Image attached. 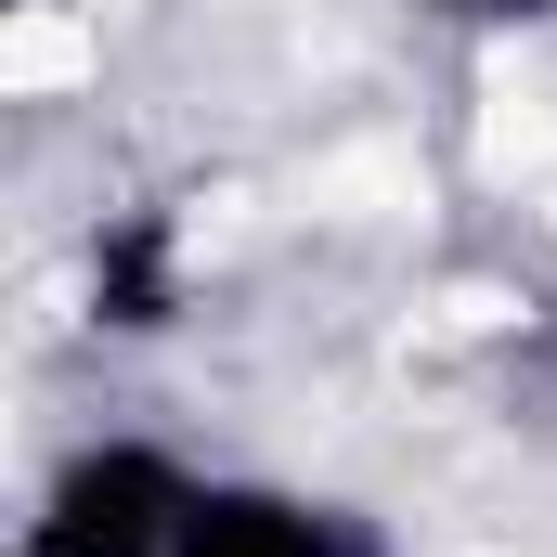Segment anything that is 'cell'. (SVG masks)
Returning <instances> with one entry per match:
<instances>
[{
    "label": "cell",
    "instance_id": "obj_4",
    "mask_svg": "<svg viewBox=\"0 0 557 557\" xmlns=\"http://www.w3.org/2000/svg\"><path fill=\"white\" fill-rule=\"evenodd\" d=\"M454 39H545L557 26V0H428Z\"/></svg>",
    "mask_w": 557,
    "mask_h": 557
},
{
    "label": "cell",
    "instance_id": "obj_2",
    "mask_svg": "<svg viewBox=\"0 0 557 557\" xmlns=\"http://www.w3.org/2000/svg\"><path fill=\"white\" fill-rule=\"evenodd\" d=\"M182 557H403V545L363 493H324V480H285V467H208Z\"/></svg>",
    "mask_w": 557,
    "mask_h": 557
},
{
    "label": "cell",
    "instance_id": "obj_3",
    "mask_svg": "<svg viewBox=\"0 0 557 557\" xmlns=\"http://www.w3.org/2000/svg\"><path fill=\"white\" fill-rule=\"evenodd\" d=\"M195 285H208V260H195V221H182L169 195L104 208L91 247H78V311H91V337H117V350L169 337V324L195 311Z\"/></svg>",
    "mask_w": 557,
    "mask_h": 557
},
{
    "label": "cell",
    "instance_id": "obj_1",
    "mask_svg": "<svg viewBox=\"0 0 557 557\" xmlns=\"http://www.w3.org/2000/svg\"><path fill=\"white\" fill-rule=\"evenodd\" d=\"M195 493H208V467L182 441H156V428H78L39 467V493L13 519V557H182Z\"/></svg>",
    "mask_w": 557,
    "mask_h": 557
}]
</instances>
